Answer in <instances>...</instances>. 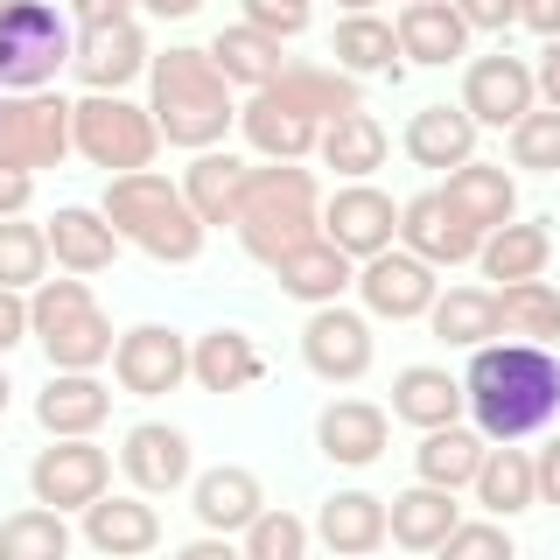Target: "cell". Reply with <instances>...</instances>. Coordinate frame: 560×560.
I'll return each mask as SVG.
<instances>
[{"label": "cell", "instance_id": "obj_48", "mask_svg": "<svg viewBox=\"0 0 560 560\" xmlns=\"http://www.w3.org/2000/svg\"><path fill=\"white\" fill-rule=\"evenodd\" d=\"M455 14H463V28H490V35H504L518 22V0H448Z\"/></svg>", "mask_w": 560, "mask_h": 560}, {"label": "cell", "instance_id": "obj_34", "mask_svg": "<svg viewBox=\"0 0 560 560\" xmlns=\"http://www.w3.org/2000/svg\"><path fill=\"white\" fill-rule=\"evenodd\" d=\"M477 259H483V273L490 280H539L547 273V259H553V232H547V218L539 224H504V232H490L477 245Z\"/></svg>", "mask_w": 560, "mask_h": 560}, {"label": "cell", "instance_id": "obj_26", "mask_svg": "<svg viewBox=\"0 0 560 560\" xmlns=\"http://www.w3.org/2000/svg\"><path fill=\"white\" fill-rule=\"evenodd\" d=\"M259 92L288 98L294 113L315 119V127H329V119H343V113H364V105H358V78H343V70H315V63H288L273 84H259Z\"/></svg>", "mask_w": 560, "mask_h": 560}, {"label": "cell", "instance_id": "obj_40", "mask_svg": "<svg viewBox=\"0 0 560 560\" xmlns=\"http://www.w3.org/2000/svg\"><path fill=\"white\" fill-rule=\"evenodd\" d=\"M315 148H323V162L337 168V175H372L385 162V127H378L372 113H343V119H329V127H323Z\"/></svg>", "mask_w": 560, "mask_h": 560}, {"label": "cell", "instance_id": "obj_36", "mask_svg": "<svg viewBox=\"0 0 560 560\" xmlns=\"http://www.w3.org/2000/svg\"><path fill=\"white\" fill-rule=\"evenodd\" d=\"M428 323H434V337H442V343L483 350L490 337H498V294H490V288H448V294H434Z\"/></svg>", "mask_w": 560, "mask_h": 560}, {"label": "cell", "instance_id": "obj_47", "mask_svg": "<svg viewBox=\"0 0 560 560\" xmlns=\"http://www.w3.org/2000/svg\"><path fill=\"white\" fill-rule=\"evenodd\" d=\"M245 28L273 35V43H288V35L308 28V0H245Z\"/></svg>", "mask_w": 560, "mask_h": 560}, {"label": "cell", "instance_id": "obj_5", "mask_svg": "<svg viewBox=\"0 0 560 560\" xmlns=\"http://www.w3.org/2000/svg\"><path fill=\"white\" fill-rule=\"evenodd\" d=\"M28 329H35V343L49 350L57 372H92V364L113 358V323L98 315L92 288H84L78 273H70V280H43V288H35Z\"/></svg>", "mask_w": 560, "mask_h": 560}, {"label": "cell", "instance_id": "obj_7", "mask_svg": "<svg viewBox=\"0 0 560 560\" xmlns=\"http://www.w3.org/2000/svg\"><path fill=\"white\" fill-rule=\"evenodd\" d=\"M70 63V28L43 0H0V84L35 92Z\"/></svg>", "mask_w": 560, "mask_h": 560}, {"label": "cell", "instance_id": "obj_35", "mask_svg": "<svg viewBox=\"0 0 560 560\" xmlns=\"http://www.w3.org/2000/svg\"><path fill=\"white\" fill-rule=\"evenodd\" d=\"M469 490H477V504L490 518H512L525 512V504H539V490H533V455L525 448H483V463H477V477H469Z\"/></svg>", "mask_w": 560, "mask_h": 560}, {"label": "cell", "instance_id": "obj_57", "mask_svg": "<svg viewBox=\"0 0 560 560\" xmlns=\"http://www.w3.org/2000/svg\"><path fill=\"white\" fill-rule=\"evenodd\" d=\"M343 8H350V14H372V0H343Z\"/></svg>", "mask_w": 560, "mask_h": 560}, {"label": "cell", "instance_id": "obj_39", "mask_svg": "<svg viewBox=\"0 0 560 560\" xmlns=\"http://www.w3.org/2000/svg\"><path fill=\"white\" fill-rule=\"evenodd\" d=\"M210 63L224 70V84H253V92H259V84H273L280 70H288V63H280V43H273V35H259V28H245V22H238V28H218Z\"/></svg>", "mask_w": 560, "mask_h": 560}, {"label": "cell", "instance_id": "obj_43", "mask_svg": "<svg viewBox=\"0 0 560 560\" xmlns=\"http://www.w3.org/2000/svg\"><path fill=\"white\" fill-rule=\"evenodd\" d=\"M43 267H49V238L43 224H22V218H0V288H43Z\"/></svg>", "mask_w": 560, "mask_h": 560}, {"label": "cell", "instance_id": "obj_38", "mask_svg": "<svg viewBox=\"0 0 560 560\" xmlns=\"http://www.w3.org/2000/svg\"><path fill=\"white\" fill-rule=\"evenodd\" d=\"M329 57H337L343 78H364V70H399V35L378 22V14H343L337 35H329Z\"/></svg>", "mask_w": 560, "mask_h": 560}, {"label": "cell", "instance_id": "obj_30", "mask_svg": "<svg viewBox=\"0 0 560 560\" xmlns=\"http://www.w3.org/2000/svg\"><path fill=\"white\" fill-rule=\"evenodd\" d=\"M315 533H323V547L343 553V560L378 553L385 547V498H372V490H337V498L323 504V518H315Z\"/></svg>", "mask_w": 560, "mask_h": 560}, {"label": "cell", "instance_id": "obj_17", "mask_svg": "<svg viewBox=\"0 0 560 560\" xmlns=\"http://www.w3.org/2000/svg\"><path fill=\"white\" fill-rule=\"evenodd\" d=\"M455 218L469 224V232H504L512 224V210H518V189H512V175H504L498 162H463V168H448V183L434 189Z\"/></svg>", "mask_w": 560, "mask_h": 560}, {"label": "cell", "instance_id": "obj_9", "mask_svg": "<svg viewBox=\"0 0 560 560\" xmlns=\"http://www.w3.org/2000/svg\"><path fill=\"white\" fill-rule=\"evenodd\" d=\"M315 232L337 245L343 259H372V253H385V245L399 238V210H393L385 189L350 183V189H337V197L315 210Z\"/></svg>", "mask_w": 560, "mask_h": 560}, {"label": "cell", "instance_id": "obj_53", "mask_svg": "<svg viewBox=\"0 0 560 560\" xmlns=\"http://www.w3.org/2000/svg\"><path fill=\"white\" fill-rule=\"evenodd\" d=\"M133 0H70V14H78L84 28H105V22H127Z\"/></svg>", "mask_w": 560, "mask_h": 560}, {"label": "cell", "instance_id": "obj_27", "mask_svg": "<svg viewBox=\"0 0 560 560\" xmlns=\"http://www.w3.org/2000/svg\"><path fill=\"white\" fill-rule=\"evenodd\" d=\"M245 168L238 154H218V148H203L197 162H189V175H183V203L197 210V224L210 232V224H232L238 218V197H245Z\"/></svg>", "mask_w": 560, "mask_h": 560}, {"label": "cell", "instance_id": "obj_25", "mask_svg": "<svg viewBox=\"0 0 560 560\" xmlns=\"http://www.w3.org/2000/svg\"><path fill=\"white\" fill-rule=\"evenodd\" d=\"M238 127H245V140H253L267 162H302L315 140H323V127H315L308 113H294V105L273 98V92H253V105L238 113Z\"/></svg>", "mask_w": 560, "mask_h": 560}, {"label": "cell", "instance_id": "obj_8", "mask_svg": "<svg viewBox=\"0 0 560 560\" xmlns=\"http://www.w3.org/2000/svg\"><path fill=\"white\" fill-rule=\"evenodd\" d=\"M70 148V105L63 98H43V92H22L0 105V168H57Z\"/></svg>", "mask_w": 560, "mask_h": 560}, {"label": "cell", "instance_id": "obj_42", "mask_svg": "<svg viewBox=\"0 0 560 560\" xmlns=\"http://www.w3.org/2000/svg\"><path fill=\"white\" fill-rule=\"evenodd\" d=\"M477 463H483V434H469V428H434L420 442V483H434V490H463L477 477Z\"/></svg>", "mask_w": 560, "mask_h": 560}, {"label": "cell", "instance_id": "obj_54", "mask_svg": "<svg viewBox=\"0 0 560 560\" xmlns=\"http://www.w3.org/2000/svg\"><path fill=\"white\" fill-rule=\"evenodd\" d=\"M533 84L547 92V105L560 113V43H547V49H539V70H533Z\"/></svg>", "mask_w": 560, "mask_h": 560}, {"label": "cell", "instance_id": "obj_23", "mask_svg": "<svg viewBox=\"0 0 560 560\" xmlns=\"http://www.w3.org/2000/svg\"><path fill=\"white\" fill-rule=\"evenodd\" d=\"M407 154L420 168H463L477 162V119L463 105H420L407 119Z\"/></svg>", "mask_w": 560, "mask_h": 560}, {"label": "cell", "instance_id": "obj_11", "mask_svg": "<svg viewBox=\"0 0 560 560\" xmlns=\"http://www.w3.org/2000/svg\"><path fill=\"white\" fill-rule=\"evenodd\" d=\"M113 372H119V385H127L133 399L175 393V385L189 378V343L175 337V329H162V323H140V329H127V337L113 343Z\"/></svg>", "mask_w": 560, "mask_h": 560}, {"label": "cell", "instance_id": "obj_14", "mask_svg": "<svg viewBox=\"0 0 560 560\" xmlns=\"http://www.w3.org/2000/svg\"><path fill=\"white\" fill-rule=\"evenodd\" d=\"M533 98H539V84H533V70H525L518 57H477L469 63V78H463V113L477 119V127H518L525 113H533Z\"/></svg>", "mask_w": 560, "mask_h": 560}, {"label": "cell", "instance_id": "obj_46", "mask_svg": "<svg viewBox=\"0 0 560 560\" xmlns=\"http://www.w3.org/2000/svg\"><path fill=\"white\" fill-rule=\"evenodd\" d=\"M442 560H518L512 553V533H504L498 518H477V525H455V533L434 547Z\"/></svg>", "mask_w": 560, "mask_h": 560}, {"label": "cell", "instance_id": "obj_16", "mask_svg": "<svg viewBox=\"0 0 560 560\" xmlns=\"http://www.w3.org/2000/svg\"><path fill=\"white\" fill-rule=\"evenodd\" d=\"M399 245H407L413 259H428V267H463V259H477L483 232H469V224L428 189V197L399 203Z\"/></svg>", "mask_w": 560, "mask_h": 560}, {"label": "cell", "instance_id": "obj_21", "mask_svg": "<svg viewBox=\"0 0 560 560\" xmlns=\"http://www.w3.org/2000/svg\"><path fill=\"white\" fill-rule=\"evenodd\" d=\"M189 504H197V518H203V533H218V539H232L245 533L259 512H267V498H259V477L253 469H238V463H224V469H203L197 490H189Z\"/></svg>", "mask_w": 560, "mask_h": 560}, {"label": "cell", "instance_id": "obj_49", "mask_svg": "<svg viewBox=\"0 0 560 560\" xmlns=\"http://www.w3.org/2000/svg\"><path fill=\"white\" fill-rule=\"evenodd\" d=\"M22 337H28V302L14 288H0V358H8Z\"/></svg>", "mask_w": 560, "mask_h": 560}, {"label": "cell", "instance_id": "obj_3", "mask_svg": "<svg viewBox=\"0 0 560 560\" xmlns=\"http://www.w3.org/2000/svg\"><path fill=\"white\" fill-rule=\"evenodd\" d=\"M98 218L113 224V238H133L148 259H168V267H189L203 253V224L197 210L183 203V189L154 168H133V175H113L105 183V203Z\"/></svg>", "mask_w": 560, "mask_h": 560}, {"label": "cell", "instance_id": "obj_4", "mask_svg": "<svg viewBox=\"0 0 560 560\" xmlns=\"http://www.w3.org/2000/svg\"><path fill=\"white\" fill-rule=\"evenodd\" d=\"M238 238L253 259H273L294 253L302 238H315V175L294 168V162H273V168H253L245 175V197H238Z\"/></svg>", "mask_w": 560, "mask_h": 560}, {"label": "cell", "instance_id": "obj_55", "mask_svg": "<svg viewBox=\"0 0 560 560\" xmlns=\"http://www.w3.org/2000/svg\"><path fill=\"white\" fill-rule=\"evenodd\" d=\"M175 560H245V553L232 547V539H218V533H210V539H189V547L175 553Z\"/></svg>", "mask_w": 560, "mask_h": 560}, {"label": "cell", "instance_id": "obj_6", "mask_svg": "<svg viewBox=\"0 0 560 560\" xmlns=\"http://www.w3.org/2000/svg\"><path fill=\"white\" fill-rule=\"evenodd\" d=\"M70 148L84 154L92 168H148L154 148H162V133H154V113L148 105H127L119 92H92L84 105H70Z\"/></svg>", "mask_w": 560, "mask_h": 560}, {"label": "cell", "instance_id": "obj_10", "mask_svg": "<svg viewBox=\"0 0 560 560\" xmlns=\"http://www.w3.org/2000/svg\"><path fill=\"white\" fill-rule=\"evenodd\" d=\"M105 477H113V463H105V448H92V442H57L28 463V490L49 512H84V504H98Z\"/></svg>", "mask_w": 560, "mask_h": 560}, {"label": "cell", "instance_id": "obj_60", "mask_svg": "<svg viewBox=\"0 0 560 560\" xmlns=\"http://www.w3.org/2000/svg\"><path fill=\"white\" fill-rule=\"evenodd\" d=\"M127 560H140V553H127Z\"/></svg>", "mask_w": 560, "mask_h": 560}, {"label": "cell", "instance_id": "obj_2", "mask_svg": "<svg viewBox=\"0 0 560 560\" xmlns=\"http://www.w3.org/2000/svg\"><path fill=\"white\" fill-rule=\"evenodd\" d=\"M154 78V133L168 140V148H218L224 133H232V84H224V70L210 63V49H168V57L148 63Z\"/></svg>", "mask_w": 560, "mask_h": 560}, {"label": "cell", "instance_id": "obj_18", "mask_svg": "<svg viewBox=\"0 0 560 560\" xmlns=\"http://www.w3.org/2000/svg\"><path fill=\"white\" fill-rule=\"evenodd\" d=\"M105 413H113V393H105L92 372H57L35 393V420H43L57 442H92L105 428Z\"/></svg>", "mask_w": 560, "mask_h": 560}, {"label": "cell", "instance_id": "obj_19", "mask_svg": "<svg viewBox=\"0 0 560 560\" xmlns=\"http://www.w3.org/2000/svg\"><path fill=\"white\" fill-rule=\"evenodd\" d=\"M119 469L133 477V490L162 498V490L189 483V434L168 428V420H140V428L127 434V448H119Z\"/></svg>", "mask_w": 560, "mask_h": 560}, {"label": "cell", "instance_id": "obj_52", "mask_svg": "<svg viewBox=\"0 0 560 560\" xmlns=\"http://www.w3.org/2000/svg\"><path fill=\"white\" fill-rule=\"evenodd\" d=\"M518 22L539 28L547 43H560V0H518Z\"/></svg>", "mask_w": 560, "mask_h": 560}, {"label": "cell", "instance_id": "obj_28", "mask_svg": "<svg viewBox=\"0 0 560 560\" xmlns=\"http://www.w3.org/2000/svg\"><path fill=\"white\" fill-rule=\"evenodd\" d=\"M455 525H463V518H455V490H434V483L399 490L393 512H385V533H393L407 553H434Z\"/></svg>", "mask_w": 560, "mask_h": 560}, {"label": "cell", "instance_id": "obj_13", "mask_svg": "<svg viewBox=\"0 0 560 560\" xmlns=\"http://www.w3.org/2000/svg\"><path fill=\"white\" fill-rule=\"evenodd\" d=\"M358 294H364V308L385 315V323H413V315H428L434 308V267L428 259H413V253H372L364 259V273H358Z\"/></svg>", "mask_w": 560, "mask_h": 560}, {"label": "cell", "instance_id": "obj_20", "mask_svg": "<svg viewBox=\"0 0 560 560\" xmlns=\"http://www.w3.org/2000/svg\"><path fill=\"white\" fill-rule=\"evenodd\" d=\"M315 448L343 469L378 463L385 455V407H372V399H329L323 420H315Z\"/></svg>", "mask_w": 560, "mask_h": 560}, {"label": "cell", "instance_id": "obj_45", "mask_svg": "<svg viewBox=\"0 0 560 560\" xmlns=\"http://www.w3.org/2000/svg\"><path fill=\"white\" fill-rule=\"evenodd\" d=\"M308 553V525L294 512H259L245 525V560H302Z\"/></svg>", "mask_w": 560, "mask_h": 560}, {"label": "cell", "instance_id": "obj_24", "mask_svg": "<svg viewBox=\"0 0 560 560\" xmlns=\"http://www.w3.org/2000/svg\"><path fill=\"white\" fill-rule=\"evenodd\" d=\"M273 273H280V294H294V302H315V308H329V302L350 288V259H343L323 232L302 238L294 253H280Z\"/></svg>", "mask_w": 560, "mask_h": 560}, {"label": "cell", "instance_id": "obj_32", "mask_svg": "<svg viewBox=\"0 0 560 560\" xmlns=\"http://www.w3.org/2000/svg\"><path fill=\"white\" fill-rule=\"evenodd\" d=\"M393 35H399V57H413V63H448V57H463V43H469L463 14H455L448 0H407Z\"/></svg>", "mask_w": 560, "mask_h": 560}, {"label": "cell", "instance_id": "obj_37", "mask_svg": "<svg viewBox=\"0 0 560 560\" xmlns=\"http://www.w3.org/2000/svg\"><path fill=\"white\" fill-rule=\"evenodd\" d=\"M498 329L504 337H525V343H560V294L547 280H512V288L498 294Z\"/></svg>", "mask_w": 560, "mask_h": 560}, {"label": "cell", "instance_id": "obj_58", "mask_svg": "<svg viewBox=\"0 0 560 560\" xmlns=\"http://www.w3.org/2000/svg\"><path fill=\"white\" fill-rule=\"evenodd\" d=\"M0 413H8V372H0Z\"/></svg>", "mask_w": 560, "mask_h": 560}, {"label": "cell", "instance_id": "obj_33", "mask_svg": "<svg viewBox=\"0 0 560 560\" xmlns=\"http://www.w3.org/2000/svg\"><path fill=\"white\" fill-rule=\"evenodd\" d=\"M259 350L253 337H238V329H210V337H197V350H189V378L203 385V393H245V385H259Z\"/></svg>", "mask_w": 560, "mask_h": 560}, {"label": "cell", "instance_id": "obj_15", "mask_svg": "<svg viewBox=\"0 0 560 560\" xmlns=\"http://www.w3.org/2000/svg\"><path fill=\"white\" fill-rule=\"evenodd\" d=\"M70 70H78L92 92H119V84H133L140 70H148V35L140 22H105V28H84L78 43H70Z\"/></svg>", "mask_w": 560, "mask_h": 560}, {"label": "cell", "instance_id": "obj_31", "mask_svg": "<svg viewBox=\"0 0 560 560\" xmlns=\"http://www.w3.org/2000/svg\"><path fill=\"white\" fill-rule=\"evenodd\" d=\"M455 413H463V385H455L448 372H434V364H407V372L393 378V420L434 434V428H455Z\"/></svg>", "mask_w": 560, "mask_h": 560}, {"label": "cell", "instance_id": "obj_50", "mask_svg": "<svg viewBox=\"0 0 560 560\" xmlns=\"http://www.w3.org/2000/svg\"><path fill=\"white\" fill-rule=\"evenodd\" d=\"M35 197V175L28 168H0V218H22Z\"/></svg>", "mask_w": 560, "mask_h": 560}, {"label": "cell", "instance_id": "obj_56", "mask_svg": "<svg viewBox=\"0 0 560 560\" xmlns=\"http://www.w3.org/2000/svg\"><path fill=\"white\" fill-rule=\"evenodd\" d=\"M140 8H148V14H162V22H183V14H197L203 0H140Z\"/></svg>", "mask_w": 560, "mask_h": 560}, {"label": "cell", "instance_id": "obj_41", "mask_svg": "<svg viewBox=\"0 0 560 560\" xmlns=\"http://www.w3.org/2000/svg\"><path fill=\"white\" fill-rule=\"evenodd\" d=\"M70 553V525L49 504H28V512L0 518V560H63Z\"/></svg>", "mask_w": 560, "mask_h": 560}, {"label": "cell", "instance_id": "obj_22", "mask_svg": "<svg viewBox=\"0 0 560 560\" xmlns=\"http://www.w3.org/2000/svg\"><path fill=\"white\" fill-rule=\"evenodd\" d=\"M43 238H49V253H57V267L63 273H105L119 259V238H113V224L98 218V210H84V203H63L57 218L43 224Z\"/></svg>", "mask_w": 560, "mask_h": 560}, {"label": "cell", "instance_id": "obj_51", "mask_svg": "<svg viewBox=\"0 0 560 560\" xmlns=\"http://www.w3.org/2000/svg\"><path fill=\"white\" fill-rule=\"evenodd\" d=\"M533 490H539V504H560V442L533 455Z\"/></svg>", "mask_w": 560, "mask_h": 560}, {"label": "cell", "instance_id": "obj_44", "mask_svg": "<svg viewBox=\"0 0 560 560\" xmlns=\"http://www.w3.org/2000/svg\"><path fill=\"white\" fill-rule=\"evenodd\" d=\"M512 162L533 168V175H560V113H525L512 127Z\"/></svg>", "mask_w": 560, "mask_h": 560}, {"label": "cell", "instance_id": "obj_1", "mask_svg": "<svg viewBox=\"0 0 560 560\" xmlns=\"http://www.w3.org/2000/svg\"><path fill=\"white\" fill-rule=\"evenodd\" d=\"M463 407L477 413L483 442H518L560 413V358L539 343H483L463 378Z\"/></svg>", "mask_w": 560, "mask_h": 560}, {"label": "cell", "instance_id": "obj_29", "mask_svg": "<svg viewBox=\"0 0 560 560\" xmlns=\"http://www.w3.org/2000/svg\"><path fill=\"white\" fill-rule=\"evenodd\" d=\"M84 539H92L105 560H127V553H148L154 539H162V518L140 498H98V504H84Z\"/></svg>", "mask_w": 560, "mask_h": 560}, {"label": "cell", "instance_id": "obj_59", "mask_svg": "<svg viewBox=\"0 0 560 560\" xmlns=\"http://www.w3.org/2000/svg\"><path fill=\"white\" fill-rule=\"evenodd\" d=\"M358 560H372V553H358Z\"/></svg>", "mask_w": 560, "mask_h": 560}, {"label": "cell", "instance_id": "obj_12", "mask_svg": "<svg viewBox=\"0 0 560 560\" xmlns=\"http://www.w3.org/2000/svg\"><path fill=\"white\" fill-rule=\"evenodd\" d=\"M302 358H308V372L329 378V385L364 378V372H372V323L350 315V308H337V302L315 308L308 329H302Z\"/></svg>", "mask_w": 560, "mask_h": 560}]
</instances>
